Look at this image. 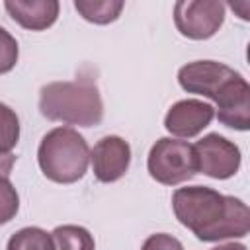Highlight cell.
Instances as JSON below:
<instances>
[{
    "instance_id": "obj_20",
    "label": "cell",
    "mask_w": 250,
    "mask_h": 250,
    "mask_svg": "<svg viewBox=\"0 0 250 250\" xmlns=\"http://www.w3.org/2000/svg\"><path fill=\"white\" fill-rule=\"evenodd\" d=\"M230 8H232V10H242V12H240V20H248V18H250V16H248L250 4H248L246 0H244V2H232Z\"/></svg>"
},
{
    "instance_id": "obj_19",
    "label": "cell",
    "mask_w": 250,
    "mask_h": 250,
    "mask_svg": "<svg viewBox=\"0 0 250 250\" xmlns=\"http://www.w3.org/2000/svg\"><path fill=\"white\" fill-rule=\"evenodd\" d=\"M14 164H16V154L0 150V178H8L12 174Z\"/></svg>"
},
{
    "instance_id": "obj_1",
    "label": "cell",
    "mask_w": 250,
    "mask_h": 250,
    "mask_svg": "<svg viewBox=\"0 0 250 250\" xmlns=\"http://www.w3.org/2000/svg\"><path fill=\"white\" fill-rule=\"evenodd\" d=\"M172 209L180 225L203 242L244 238L250 230L248 205L207 186L178 188L172 193Z\"/></svg>"
},
{
    "instance_id": "obj_21",
    "label": "cell",
    "mask_w": 250,
    "mask_h": 250,
    "mask_svg": "<svg viewBox=\"0 0 250 250\" xmlns=\"http://www.w3.org/2000/svg\"><path fill=\"white\" fill-rule=\"evenodd\" d=\"M211 250H248V248L244 244H240V242H227V244H219V246H215Z\"/></svg>"
},
{
    "instance_id": "obj_2",
    "label": "cell",
    "mask_w": 250,
    "mask_h": 250,
    "mask_svg": "<svg viewBox=\"0 0 250 250\" xmlns=\"http://www.w3.org/2000/svg\"><path fill=\"white\" fill-rule=\"evenodd\" d=\"M39 111L49 121L96 127L104 119V102L92 80H59L39 90Z\"/></svg>"
},
{
    "instance_id": "obj_17",
    "label": "cell",
    "mask_w": 250,
    "mask_h": 250,
    "mask_svg": "<svg viewBox=\"0 0 250 250\" xmlns=\"http://www.w3.org/2000/svg\"><path fill=\"white\" fill-rule=\"evenodd\" d=\"M20 59V47L16 37L0 25V74L10 72Z\"/></svg>"
},
{
    "instance_id": "obj_4",
    "label": "cell",
    "mask_w": 250,
    "mask_h": 250,
    "mask_svg": "<svg viewBox=\"0 0 250 250\" xmlns=\"http://www.w3.org/2000/svg\"><path fill=\"white\" fill-rule=\"evenodd\" d=\"M146 168L150 178L162 186L184 184L197 174L193 145H189L188 141L162 137L150 146Z\"/></svg>"
},
{
    "instance_id": "obj_5",
    "label": "cell",
    "mask_w": 250,
    "mask_h": 250,
    "mask_svg": "<svg viewBox=\"0 0 250 250\" xmlns=\"http://www.w3.org/2000/svg\"><path fill=\"white\" fill-rule=\"evenodd\" d=\"M244 76L219 61H193L178 70V84L188 94H199L215 104Z\"/></svg>"
},
{
    "instance_id": "obj_3",
    "label": "cell",
    "mask_w": 250,
    "mask_h": 250,
    "mask_svg": "<svg viewBox=\"0 0 250 250\" xmlns=\"http://www.w3.org/2000/svg\"><path fill=\"white\" fill-rule=\"evenodd\" d=\"M37 164L47 180L74 184L88 172L90 146L76 129L55 127L43 135L37 146Z\"/></svg>"
},
{
    "instance_id": "obj_8",
    "label": "cell",
    "mask_w": 250,
    "mask_h": 250,
    "mask_svg": "<svg viewBox=\"0 0 250 250\" xmlns=\"http://www.w3.org/2000/svg\"><path fill=\"white\" fill-rule=\"evenodd\" d=\"M90 162L98 182H117L127 174L131 166V146L117 135L102 137L90 150Z\"/></svg>"
},
{
    "instance_id": "obj_18",
    "label": "cell",
    "mask_w": 250,
    "mask_h": 250,
    "mask_svg": "<svg viewBox=\"0 0 250 250\" xmlns=\"http://www.w3.org/2000/svg\"><path fill=\"white\" fill-rule=\"evenodd\" d=\"M141 250H184V244L168 232H154L143 242Z\"/></svg>"
},
{
    "instance_id": "obj_11",
    "label": "cell",
    "mask_w": 250,
    "mask_h": 250,
    "mask_svg": "<svg viewBox=\"0 0 250 250\" xmlns=\"http://www.w3.org/2000/svg\"><path fill=\"white\" fill-rule=\"evenodd\" d=\"M217 119L236 131L250 129V84L242 78L225 98L217 102Z\"/></svg>"
},
{
    "instance_id": "obj_14",
    "label": "cell",
    "mask_w": 250,
    "mask_h": 250,
    "mask_svg": "<svg viewBox=\"0 0 250 250\" xmlns=\"http://www.w3.org/2000/svg\"><path fill=\"white\" fill-rule=\"evenodd\" d=\"M6 250H53V238L41 227H23L8 238Z\"/></svg>"
},
{
    "instance_id": "obj_6",
    "label": "cell",
    "mask_w": 250,
    "mask_h": 250,
    "mask_svg": "<svg viewBox=\"0 0 250 250\" xmlns=\"http://www.w3.org/2000/svg\"><path fill=\"white\" fill-rule=\"evenodd\" d=\"M225 10L219 0H180L174 4V23L184 37L203 41L221 29Z\"/></svg>"
},
{
    "instance_id": "obj_10",
    "label": "cell",
    "mask_w": 250,
    "mask_h": 250,
    "mask_svg": "<svg viewBox=\"0 0 250 250\" xmlns=\"http://www.w3.org/2000/svg\"><path fill=\"white\" fill-rule=\"evenodd\" d=\"M4 8L23 29L43 31L57 21L61 4L57 0H6Z\"/></svg>"
},
{
    "instance_id": "obj_9",
    "label": "cell",
    "mask_w": 250,
    "mask_h": 250,
    "mask_svg": "<svg viewBox=\"0 0 250 250\" xmlns=\"http://www.w3.org/2000/svg\"><path fill=\"white\" fill-rule=\"evenodd\" d=\"M215 117V107L203 100L188 98L180 100L164 115V127L170 135L178 139L197 137Z\"/></svg>"
},
{
    "instance_id": "obj_7",
    "label": "cell",
    "mask_w": 250,
    "mask_h": 250,
    "mask_svg": "<svg viewBox=\"0 0 250 250\" xmlns=\"http://www.w3.org/2000/svg\"><path fill=\"white\" fill-rule=\"evenodd\" d=\"M195 158H197V172L213 180H229L232 178L242 162L240 148L219 133H209L201 137L195 145Z\"/></svg>"
},
{
    "instance_id": "obj_12",
    "label": "cell",
    "mask_w": 250,
    "mask_h": 250,
    "mask_svg": "<svg viewBox=\"0 0 250 250\" xmlns=\"http://www.w3.org/2000/svg\"><path fill=\"white\" fill-rule=\"evenodd\" d=\"M125 2L123 0H74L76 12L90 23L105 25L115 21L121 16Z\"/></svg>"
},
{
    "instance_id": "obj_13",
    "label": "cell",
    "mask_w": 250,
    "mask_h": 250,
    "mask_svg": "<svg viewBox=\"0 0 250 250\" xmlns=\"http://www.w3.org/2000/svg\"><path fill=\"white\" fill-rule=\"evenodd\" d=\"M53 250H96L94 236L80 225H61L51 232Z\"/></svg>"
},
{
    "instance_id": "obj_16",
    "label": "cell",
    "mask_w": 250,
    "mask_h": 250,
    "mask_svg": "<svg viewBox=\"0 0 250 250\" xmlns=\"http://www.w3.org/2000/svg\"><path fill=\"white\" fill-rule=\"evenodd\" d=\"M20 211V195L8 178H0V227L10 223Z\"/></svg>"
},
{
    "instance_id": "obj_15",
    "label": "cell",
    "mask_w": 250,
    "mask_h": 250,
    "mask_svg": "<svg viewBox=\"0 0 250 250\" xmlns=\"http://www.w3.org/2000/svg\"><path fill=\"white\" fill-rule=\"evenodd\" d=\"M20 141V117L16 111L0 102V150L12 152Z\"/></svg>"
}]
</instances>
